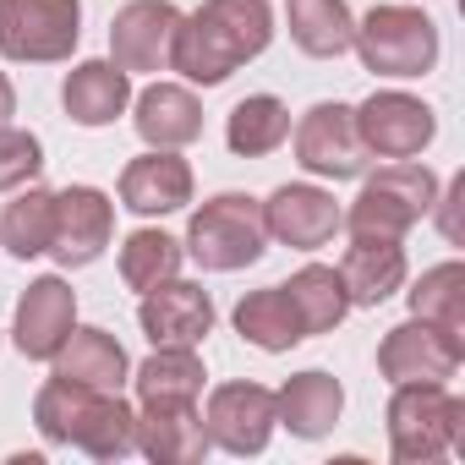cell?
Returning <instances> with one entry per match:
<instances>
[{"label":"cell","instance_id":"5b68a950","mask_svg":"<svg viewBox=\"0 0 465 465\" xmlns=\"http://www.w3.org/2000/svg\"><path fill=\"white\" fill-rule=\"evenodd\" d=\"M460 416L465 405L443 389V383H394L389 400V449L400 465H427L438 454H449V443L460 438Z\"/></svg>","mask_w":465,"mask_h":465},{"label":"cell","instance_id":"f1b7e54d","mask_svg":"<svg viewBox=\"0 0 465 465\" xmlns=\"http://www.w3.org/2000/svg\"><path fill=\"white\" fill-rule=\"evenodd\" d=\"M50 236H55V192L28 186L17 203H6V213H0V242H6L12 258L50 252Z\"/></svg>","mask_w":465,"mask_h":465},{"label":"cell","instance_id":"e0dca14e","mask_svg":"<svg viewBox=\"0 0 465 465\" xmlns=\"http://www.w3.org/2000/svg\"><path fill=\"white\" fill-rule=\"evenodd\" d=\"M137 449L153 465H197L213 443L208 427L197 416V400H175V405H143L137 416Z\"/></svg>","mask_w":465,"mask_h":465},{"label":"cell","instance_id":"8992f818","mask_svg":"<svg viewBox=\"0 0 465 465\" xmlns=\"http://www.w3.org/2000/svg\"><path fill=\"white\" fill-rule=\"evenodd\" d=\"M351 45L361 50V66L378 77H421L438 61V28L416 6H372Z\"/></svg>","mask_w":465,"mask_h":465},{"label":"cell","instance_id":"d6986e66","mask_svg":"<svg viewBox=\"0 0 465 465\" xmlns=\"http://www.w3.org/2000/svg\"><path fill=\"white\" fill-rule=\"evenodd\" d=\"M340 280H345L351 307H383V302L405 285V252H400V242L356 236V247H351L345 263H340Z\"/></svg>","mask_w":465,"mask_h":465},{"label":"cell","instance_id":"44dd1931","mask_svg":"<svg viewBox=\"0 0 465 465\" xmlns=\"http://www.w3.org/2000/svg\"><path fill=\"white\" fill-rule=\"evenodd\" d=\"M61 99H66V115L77 126H110L132 104V72H121L115 61H83L66 77Z\"/></svg>","mask_w":465,"mask_h":465},{"label":"cell","instance_id":"1f68e13d","mask_svg":"<svg viewBox=\"0 0 465 465\" xmlns=\"http://www.w3.org/2000/svg\"><path fill=\"white\" fill-rule=\"evenodd\" d=\"M39 170H45L39 137H34V132H17V126H0V192L34 181Z\"/></svg>","mask_w":465,"mask_h":465},{"label":"cell","instance_id":"7a4b0ae2","mask_svg":"<svg viewBox=\"0 0 465 465\" xmlns=\"http://www.w3.org/2000/svg\"><path fill=\"white\" fill-rule=\"evenodd\" d=\"M34 421L50 443H77L94 460H126L137 449V416L121 405V394H99L66 378H50L39 389Z\"/></svg>","mask_w":465,"mask_h":465},{"label":"cell","instance_id":"30bf717a","mask_svg":"<svg viewBox=\"0 0 465 465\" xmlns=\"http://www.w3.org/2000/svg\"><path fill=\"white\" fill-rule=\"evenodd\" d=\"M296 159L312 170V175H329V181H351L367 170V143L356 132V110L345 104H312L296 126Z\"/></svg>","mask_w":465,"mask_h":465},{"label":"cell","instance_id":"52a82bcc","mask_svg":"<svg viewBox=\"0 0 465 465\" xmlns=\"http://www.w3.org/2000/svg\"><path fill=\"white\" fill-rule=\"evenodd\" d=\"M83 39L77 0H0V55L6 61H66Z\"/></svg>","mask_w":465,"mask_h":465},{"label":"cell","instance_id":"ba28073f","mask_svg":"<svg viewBox=\"0 0 465 465\" xmlns=\"http://www.w3.org/2000/svg\"><path fill=\"white\" fill-rule=\"evenodd\" d=\"M460 356H465V340L427 323V318H411L400 329L383 334L378 345V372L389 383H443L460 372Z\"/></svg>","mask_w":465,"mask_h":465},{"label":"cell","instance_id":"5bb4252c","mask_svg":"<svg viewBox=\"0 0 465 465\" xmlns=\"http://www.w3.org/2000/svg\"><path fill=\"white\" fill-rule=\"evenodd\" d=\"M72 323H77V296H72V285L66 280H55V274H45V280H34L28 291H23V302H17V351L28 356V361H50L61 345H66V334H72Z\"/></svg>","mask_w":465,"mask_h":465},{"label":"cell","instance_id":"7c38bea8","mask_svg":"<svg viewBox=\"0 0 465 465\" xmlns=\"http://www.w3.org/2000/svg\"><path fill=\"white\" fill-rule=\"evenodd\" d=\"M110 230H115V208L99 186H66L55 192V236L50 252L61 269H83L110 247Z\"/></svg>","mask_w":465,"mask_h":465},{"label":"cell","instance_id":"ffe728a7","mask_svg":"<svg viewBox=\"0 0 465 465\" xmlns=\"http://www.w3.org/2000/svg\"><path fill=\"white\" fill-rule=\"evenodd\" d=\"M50 361H55V378L99 389V394H121V383H126V351L104 329H72Z\"/></svg>","mask_w":465,"mask_h":465},{"label":"cell","instance_id":"6da1fadb","mask_svg":"<svg viewBox=\"0 0 465 465\" xmlns=\"http://www.w3.org/2000/svg\"><path fill=\"white\" fill-rule=\"evenodd\" d=\"M274 39V12L269 0H203L192 17H181L170 66L186 83H224L236 66H247L252 55H263Z\"/></svg>","mask_w":465,"mask_h":465},{"label":"cell","instance_id":"4fadbf2b","mask_svg":"<svg viewBox=\"0 0 465 465\" xmlns=\"http://www.w3.org/2000/svg\"><path fill=\"white\" fill-rule=\"evenodd\" d=\"M356 132H361L367 153H378V159H416V153L432 143L438 121H432V110H427L421 99H411V94H372V99L356 110Z\"/></svg>","mask_w":465,"mask_h":465},{"label":"cell","instance_id":"f546056e","mask_svg":"<svg viewBox=\"0 0 465 465\" xmlns=\"http://www.w3.org/2000/svg\"><path fill=\"white\" fill-rule=\"evenodd\" d=\"M411 312L465 340V269H460V263L427 269V274L416 280V291H411Z\"/></svg>","mask_w":465,"mask_h":465},{"label":"cell","instance_id":"83f0119b","mask_svg":"<svg viewBox=\"0 0 465 465\" xmlns=\"http://www.w3.org/2000/svg\"><path fill=\"white\" fill-rule=\"evenodd\" d=\"M236 329H242V340H252L258 351H291L296 340H307V334H302V318H296V307H291V296H285V285H269V291L242 296Z\"/></svg>","mask_w":465,"mask_h":465},{"label":"cell","instance_id":"d6a6232c","mask_svg":"<svg viewBox=\"0 0 465 465\" xmlns=\"http://www.w3.org/2000/svg\"><path fill=\"white\" fill-rule=\"evenodd\" d=\"M460 203H465V175H454L443 192V236L449 242H460Z\"/></svg>","mask_w":465,"mask_h":465},{"label":"cell","instance_id":"4dcf8cb0","mask_svg":"<svg viewBox=\"0 0 465 465\" xmlns=\"http://www.w3.org/2000/svg\"><path fill=\"white\" fill-rule=\"evenodd\" d=\"M181 269V242L164 236V230H132L126 247H121V280L132 291H153L164 280H175Z\"/></svg>","mask_w":465,"mask_h":465},{"label":"cell","instance_id":"3957f363","mask_svg":"<svg viewBox=\"0 0 465 465\" xmlns=\"http://www.w3.org/2000/svg\"><path fill=\"white\" fill-rule=\"evenodd\" d=\"M263 242H269V230H263V203L247 197V192H219L208 197L192 224H186V252L213 269V274H230V269H247L263 258Z\"/></svg>","mask_w":465,"mask_h":465},{"label":"cell","instance_id":"7402d4cb","mask_svg":"<svg viewBox=\"0 0 465 465\" xmlns=\"http://www.w3.org/2000/svg\"><path fill=\"white\" fill-rule=\"evenodd\" d=\"M137 137L148 148H186L203 137V104L175 88V83H153L143 99H137Z\"/></svg>","mask_w":465,"mask_h":465},{"label":"cell","instance_id":"d4e9b609","mask_svg":"<svg viewBox=\"0 0 465 465\" xmlns=\"http://www.w3.org/2000/svg\"><path fill=\"white\" fill-rule=\"evenodd\" d=\"M203 394V361L192 345H153V356L137 367V400L143 405H175Z\"/></svg>","mask_w":465,"mask_h":465},{"label":"cell","instance_id":"ac0fdd59","mask_svg":"<svg viewBox=\"0 0 465 465\" xmlns=\"http://www.w3.org/2000/svg\"><path fill=\"white\" fill-rule=\"evenodd\" d=\"M121 203L132 213H175L192 203V164L175 159V148H153L126 164L121 175Z\"/></svg>","mask_w":465,"mask_h":465},{"label":"cell","instance_id":"836d02e7","mask_svg":"<svg viewBox=\"0 0 465 465\" xmlns=\"http://www.w3.org/2000/svg\"><path fill=\"white\" fill-rule=\"evenodd\" d=\"M17 115V94H12V83H6V72H0V126H6Z\"/></svg>","mask_w":465,"mask_h":465},{"label":"cell","instance_id":"8fae6325","mask_svg":"<svg viewBox=\"0 0 465 465\" xmlns=\"http://www.w3.org/2000/svg\"><path fill=\"white\" fill-rule=\"evenodd\" d=\"M175 34H181V12L170 0H132L110 23L115 66L121 72H164L170 50H175Z\"/></svg>","mask_w":465,"mask_h":465},{"label":"cell","instance_id":"2e32d148","mask_svg":"<svg viewBox=\"0 0 465 465\" xmlns=\"http://www.w3.org/2000/svg\"><path fill=\"white\" fill-rule=\"evenodd\" d=\"M263 230L274 242L296 247V252H312L340 230V208H334V197L323 186H280L263 203Z\"/></svg>","mask_w":465,"mask_h":465},{"label":"cell","instance_id":"277c9868","mask_svg":"<svg viewBox=\"0 0 465 465\" xmlns=\"http://www.w3.org/2000/svg\"><path fill=\"white\" fill-rule=\"evenodd\" d=\"M438 203V175L427 164H411V159H394L389 170H378L361 197L351 203L345 224L351 236H383V242H400L405 230Z\"/></svg>","mask_w":465,"mask_h":465},{"label":"cell","instance_id":"603a6c76","mask_svg":"<svg viewBox=\"0 0 465 465\" xmlns=\"http://www.w3.org/2000/svg\"><path fill=\"white\" fill-rule=\"evenodd\" d=\"M274 405H280V421H285L296 438H323V432L340 421V411H345V389H340L329 372H296V378L274 394Z\"/></svg>","mask_w":465,"mask_h":465},{"label":"cell","instance_id":"484cf974","mask_svg":"<svg viewBox=\"0 0 465 465\" xmlns=\"http://www.w3.org/2000/svg\"><path fill=\"white\" fill-rule=\"evenodd\" d=\"M285 17H291V39L307 55L329 61V55H345L351 50L356 23H351L345 0H285Z\"/></svg>","mask_w":465,"mask_h":465},{"label":"cell","instance_id":"9a60e30c","mask_svg":"<svg viewBox=\"0 0 465 465\" xmlns=\"http://www.w3.org/2000/svg\"><path fill=\"white\" fill-rule=\"evenodd\" d=\"M137 323L153 345H197L208 329H213V302L203 285H186V280H164L153 291H143V307H137Z\"/></svg>","mask_w":465,"mask_h":465},{"label":"cell","instance_id":"4316f807","mask_svg":"<svg viewBox=\"0 0 465 465\" xmlns=\"http://www.w3.org/2000/svg\"><path fill=\"white\" fill-rule=\"evenodd\" d=\"M285 137H291V110H285L274 94L242 99L236 110H230V126H224L230 153H242V159H263V153H274Z\"/></svg>","mask_w":465,"mask_h":465},{"label":"cell","instance_id":"9c48e42d","mask_svg":"<svg viewBox=\"0 0 465 465\" xmlns=\"http://www.w3.org/2000/svg\"><path fill=\"white\" fill-rule=\"evenodd\" d=\"M274 421H280V405L263 383H219L203 416L208 443H219L224 454H263Z\"/></svg>","mask_w":465,"mask_h":465},{"label":"cell","instance_id":"cb8c5ba5","mask_svg":"<svg viewBox=\"0 0 465 465\" xmlns=\"http://www.w3.org/2000/svg\"><path fill=\"white\" fill-rule=\"evenodd\" d=\"M285 296H291V307H296V318H302V334H329V329H340V318L351 312V296H345L340 269H323V263L296 269L291 285H285Z\"/></svg>","mask_w":465,"mask_h":465}]
</instances>
